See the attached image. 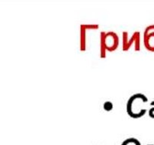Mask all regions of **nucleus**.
I'll use <instances>...</instances> for the list:
<instances>
[{
    "label": "nucleus",
    "instance_id": "nucleus-2",
    "mask_svg": "<svg viewBox=\"0 0 154 145\" xmlns=\"http://www.w3.org/2000/svg\"><path fill=\"white\" fill-rule=\"evenodd\" d=\"M104 108L105 110H111L113 108V104L111 101H106L104 104Z\"/></svg>",
    "mask_w": 154,
    "mask_h": 145
},
{
    "label": "nucleus",
    "instance_id": "nucleus-1",
    "mask_svg": "<svg viewBox=\"0 0 154 145\" xmlns=\"http://www.w3.org/2000/svg\"><path fill=\"white\" fill-rule=\"evenodd\" d=\"M144 43L147 49L154 51V32L144 33Z\"/></svg>",
    "mask_w": 154,
    "mask_h": 145
},
{
    "label": "nucleus",
    "instance_id": "nucleus-3",
    "mask_svg": "<svg viewBox=\"0 0 154 145\" xmlns=\"http://www.w3.org/2000/svg\"><path fill=\"white\" fill-rule=\"evenodd\" d=\"M152 102L154 103V101H152ZM149 114H150V116H151V117H154V107L150 109V112H149Z\"/></svg>",
    "mask_w": 154,
    "mask_h": 145
}]
</instances>
